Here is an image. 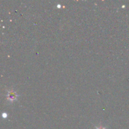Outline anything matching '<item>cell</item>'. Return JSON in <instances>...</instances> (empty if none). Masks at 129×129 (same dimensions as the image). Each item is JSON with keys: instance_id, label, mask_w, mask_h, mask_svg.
Here are the masks:
<instances>
[{"instance_id": "3", "label": "cell", "mask_w": 129, "mask_h": 129, "mask_svg": "<svg viewBox=\"0 0 129 129\" xmlns=\"http://www.w3.org/2000/svg\"><path fill=\"white\" fill-rule=\"evenodd\" d=\"M96 129H106V128H105V127H102V126H100V127H96Z\"/></svg>"}, {"instance_id": "1", "label": "cell", "mask_w": 129, "mask_h": 129, "mask_svg": "<svg viewBox=\"0 0 129 129\" xmlns=\"http://www.w3.org/2000/svg\"><path fill=\"white\" fill-rule=\"evenodd\" d=\"M6 97H7L8 100L11 103L13 102L16 101L18 97V94L16 93V92L13 89H10V90H8Z\"/></svg>"}, {"instance_id": "4", "label": "cell", "mask_w": 129, "mask_h": 129, "mask_svg": "<svg viewBox=\"0 0 129 129\" xmlns=\"http://www.w3.org/2000/svg\"><path fill=\"white\" fill-rule=\"evenodd\" d=\"M57 7H60V5H58V6H57Z\"/></svg>"}, {"instance_id": "2", "label": "cell", "mask_w": 129, "mask_h": 129, "mask_svg": "<svg viewBox=\"0 0 129 129\" xmlns=\"http://www.w3.org/2000/svg\"><path fill=\"white\" fill-rule=\"evenodd\" d=\"M2 117H3V118H6V117H7V114H6V113H3Z\"/></svg>"}]
</instances>
